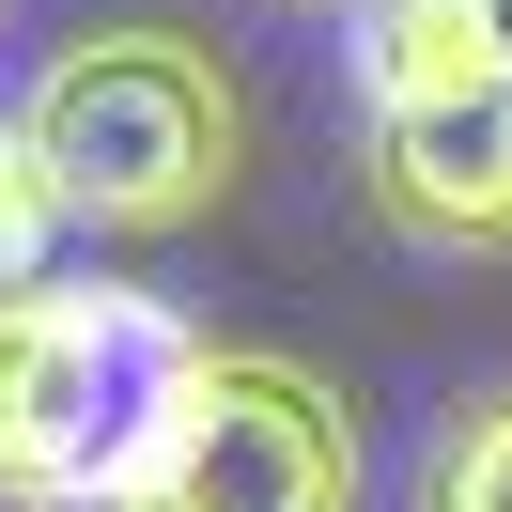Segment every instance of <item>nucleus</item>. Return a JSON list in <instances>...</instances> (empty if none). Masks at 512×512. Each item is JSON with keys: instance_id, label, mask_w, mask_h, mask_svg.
<instances>
[{"instance_id": "obj_4", "label": "nucleus", "mask_w": 512, "mask_h": 512, "mask_svg": "<svg viewBox=\"0 0 512 512\" xmlns=\"http://www.w3.org/2000/svg\"><path fill=\"white\" fill-rule=\"evenodd\" d=\"M357 202L435 264H512V78L450 109H357Z\"/></svg>"}, {"instance_id": "obj_7", "label": "nucleus", "mask_w": 512, "mask_h": 512, "mask_svg": "<svg viewBox=\"0 0 512 512\" xmlns=\"http://www.w3.org/2000/svg\"><path fill=\"white\" fill-rule=\"evenodd\" d=\"M47 249H63V187H47L32 125L0 109V295H16V280H47Z\"/></svg>"}, {"instance_id": "obj_6", "label": "nucleus", "mask_w": 512, "mask_h": 512, "mask_svg": "<svg viewBox=\"0 0 512 512\" xmlns=\"http://www.w3.org/2000/svg\"><path fill=\"white\" fill-rule=\"evenodd\" d=\"M404 512H512V373H466V388L435 404Z\"/></svg>"}, {"instance_id": "obj_8", "label": "nucleus", "mask_w": 512, "mask_h": 512, "mask_svg": "<svg viewBox=\"0 0 512 512\" xmlns=\"http://www.w3.org/2000/svg\"><path fill=\"white\" fill-rule=\"evenodd\" d=\"M264 16H357V0H264Z\"/></svg>"}, {"instance_id": "obj_3", "label": "nucleus", "mask_w": 512, "mask_h": 512, "mask_svg": "<svg viewBox=\"0 0 512 512\" xmlns=\"http://www.w3.org/2000/svg\"><path fill=\"white\" fill-rule=\"evenodd\" d=\"M373 450H357V404L311 373V357H264V342H202L187 419H171L156 481L125 512H357Z\"/></svg>"}, {"instance_id": "obj_1", "label": "nucleus", "mask_w": 512, "mask_h": 512, "mask_svg": "<svg viewBox=\"0 0 512 512\" xmlns=\"http://www.w3.org/2000/svg\"><path fill=\"white\" fill-rule=\"evenodd\" d=\"M202 326L156 295L47 264L0 295V512H125L187 419Z\"/></svg>"}, {"instance_id": "obj_2", "label": "nucleus", "mask_w": 512, "mask_h": 512, "mask_svg": "<svg viewBox=\"0 0 512 512\" xmlns=\"http://www.w3.org/2000/svg\"><path fill=\"white\" fill-rule=\"evenodd\" d=\"M47 187H63V233H202L233 187H249V94L202 32L171 16H109V32H63L16 94Z\"/></svg>"}, {"instance_id": "obj_5", "label": "nucleus", "mask_w": 512, "mask_h": 512, "mask_svg": "<svg viewBox=\"0 0 512 512\" xmlns=\"http://www.w3.org/2000/svg\"><path fill=\"white\" fill-rule=\"evenodd\" d=\"M357 109H450L512 78V0H357L342 16Z\"/></svg>"}]
</instances>
